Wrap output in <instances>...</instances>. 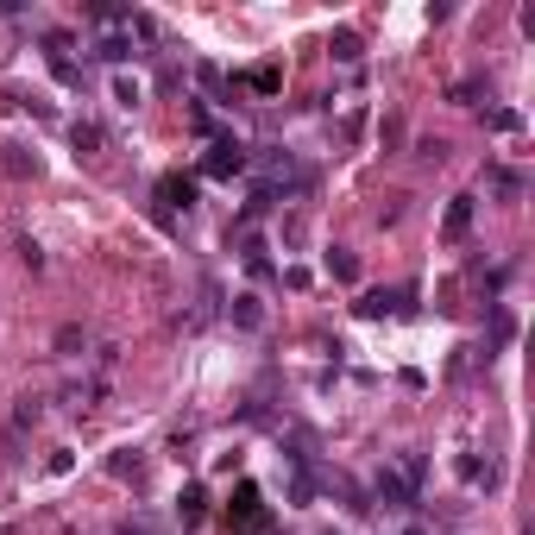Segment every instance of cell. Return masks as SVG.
Wrapping results in <instances>:
<instances>
[{"label":"cell","mask_w":535,"mask_h":535,"mask_svg":"<svg viewBox=\"0 0 535 535\" xmlns=\"http://www.w3.org/2000/svg\"><path fill=\"white\" fill-rule=\"evenodd\" d=\"M416 485H422V454H403L397 466L378 473V498H385L391 511H403V504L416 498Z\"/></svg>","instance_id":"obj_1"},{"label":"cell","mask_w":535,"mask_h":535,"mask_svg":"<svg viewBox=\"0 0 535 535\" xmlns=\"http://www.w3.org/2000/svg\"><path fill=\"white\" fill-rule=\"evenodd\" d=\"M227 523H234L240 535H265L271 530V511H265V498H259V485H240V492H234Z\"/></svg>","instance_id":"obj_2"},{"label":"cell","mask_w":535,"mask_h":535,"mask_svg":"<svg viewBox=\"0 0 535 535\" xmlns=\"http://www.w3.org/2000/svg\"><path fill=\"white\" fill-rule=\"evenodd\" d=\"M202 170H208V177H240V170H246V145H240V139H215Z\"/></svg>","instance_id":"obj_3"},{"label":"cell","mask_w":535,"mask_h":535,"mask_svg":"<svg viewBox=\"0 0 535 535\" xmlns=\"http://www.w3.org/2000/svg\"><path fill=\"white\" fill-rule=\"evenodd\" d=\"M466 227H473V196H454V202H447V221H441V240H447V246H460V240H466Z\"/></svg>","instance_id":"obj_4"},{"label":"cell","mask_w":535,"mask_h":535,"mask_svg":"<svg viewBox=\"0 0 535 535\" xmlns=\"http://www.w3.org/2000/svg\"><path fill=\"white\" fill-rule=\"evenodd\" d=\"M158 202H164V215H177V208L196 202V183H189V177H164V183H158Z\"/></svg>","instance_id":"obj_5"},{"label":"cell","mask_w":535,"mask_h":535,"mask_svg":"<svg viewBox=\"0 0 535 535\" xmlns=\"http://www.w3.org/2000/svg\"><path fill=\"white\" fill-rule=\"evenodd\" d=\"M0 170H6V177H38V151H25V145H0Z\"/></svg>","instance_id":"obj_6"},{"label":"cell","mask_w":535,"mask_h":535,"mask_svg":"<svg viewBox=\"0 0 535 535\" xmlns=\"http://www.w3.org/2000/svg\"><path fill=\"white\" fill-rule=\"evenodd\" d=\"M391 309H397V296H391V290H372V296H359V315H366V321H378V315H391Z\"/></svg>","instance_id":"obj_7"},{"label":"cell","mask_w":535,"mask_h":535,"mask_svg":"<svg viewBox=\"0 0 535 535\" xmlns=\"http://www.w3.org/2000/svg\"><path fill=\"white\" fill-rule=\"evenodd\" d=\"M234 321H240V328H265V309H259V296H234Z\"/></svg>","instance_id":"obj_8"},{"label":"cell","mask_w":535,"mask_h":535,"mask_svg":"<svg viewBox=\"0 0 535 535\" xmlns=\"http://www.w3.org/2000/svg\"><path fill=\"white\" fill-rule=\"evenodd\" d=\"M70 139H76V151H95V145H101V127H95V120H76V127H70Z\"/></svg>","instance_id":"obj_9"},{"label":"cell","mask_w":535,"mask_h":535,"mask_svg":"<svg viewBox=\"0 0 535 535\" xmlns=\"http://www.w3.org/2000/svg\"><path fill=\"white\" fill-rule=\"evenodd\" d=\"M139 95H145L139 76H114V101H120V108H139Z\"/></svg>","instance_id":"obj_10"},{"label":"cell","mask_w":535,"mask_h":535,"mask_svg":"<svg viewBox=\"0 0 535 535\" xmlns=\"http://www.w3.org/2000/svg\"><path fill=\"white\" fill-rule=\"evenodd\" d=\"M328 51H334L340 63H353V57H359V38H353V32H334V38H328Z\"/></svg>","instance_id":"obj_11"},{"label":"cell","mask_w":535,"mask_h":535,"mask_svg":"<svg viewBox=\"0 0 535 535\" xmlns=\"http://www.w3.org/2000/svg\"><path fill=\"white\" fill-rule=\"evenodd\" d=\"M101 57H108V63H127V57H133V38H101Z\"/></svg>","instance_id":"obj_12"},{"label":"cell","mask_w":535,"mask_h":535,"mask_svg":"<svg viewBox=\"0 0 535 535\" xmlns=\"http://www.w3.org/2000/svg\"><path fill=\"white\" fill-rule=\"evenodd\" d=\"M492 183H498V196H523V177L517 170H492Z\"/></svg>","instance_id":"obj_13"},{"label":"cell","mask_w":535,"mask_h":535,"mask_svg":"<svg viewBox=\"0 0 535 535\" xmlns=\"http://www.w3.org/2000/svg\"><path fill=\"white\" fill-rule=\"evenodd\" d=\"M492 127H498V133H517V127H523V114H511V108H498V114H492Z\"/></svg>","instance_id":"obj_14"},{"label":"cell","mask_w":535,"mask_h":535,"mask_svg":"<svg viewBox=\"0 0 535 535\" xmlns=\"http://www.w3.org/2000/svg\"><path fill=\"white\" fill-rule=\"evenodd\" d=\"M328 271H334V277L347 283V277H353V259H347V253H328Z\"/></svg>","instance_id":"obj_15"},{"label":"cell","mask_w":535,"mask_h":535,"mask_svg":"<svg viewBox=\"0 0 535 535\" xmlns=\"http://www.w3.org/2000/svg\"><path fill=\"white\" fill-rule=\"evenodd\" d=\"M277 82H283V76H277V70H271V63H265V70H253V89H265V95H271V89H277Z\"/></svg>","instance_id":"obj_16"},{"label":"cell","mask_w":535,"mask_h":535,"mask_svg":"<svg viewBox=\"0 0 535 535\" xmlns=\"http://www.w3.org/2000/svg\"><path fill=\"white\" fill-rule=\"evenodd\" d=\"M403 535H428V530H403Z\"/></svg>","instance_id":"obj_17"}]
</instances>
